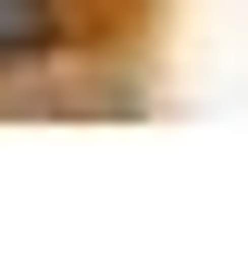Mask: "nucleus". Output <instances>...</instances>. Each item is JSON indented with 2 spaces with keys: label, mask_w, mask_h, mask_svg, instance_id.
I'll return each instance as SVG.
<instances>
[{
  "label": "nucleus",
  "mask_w": 248,
  "mask_h": 260,
  "mask_svg": "<svg viewBox=\"0 0 248 260\" xmlns=\"http://www.w3.org/2000/svg\"><path fill=\"white\" fill-rule=\"evenodd\" d=\"M62 38V13H50V0H0V62H38Z\"/></svg>",
  "instance_id": "obj_1"
}]
</instances>
